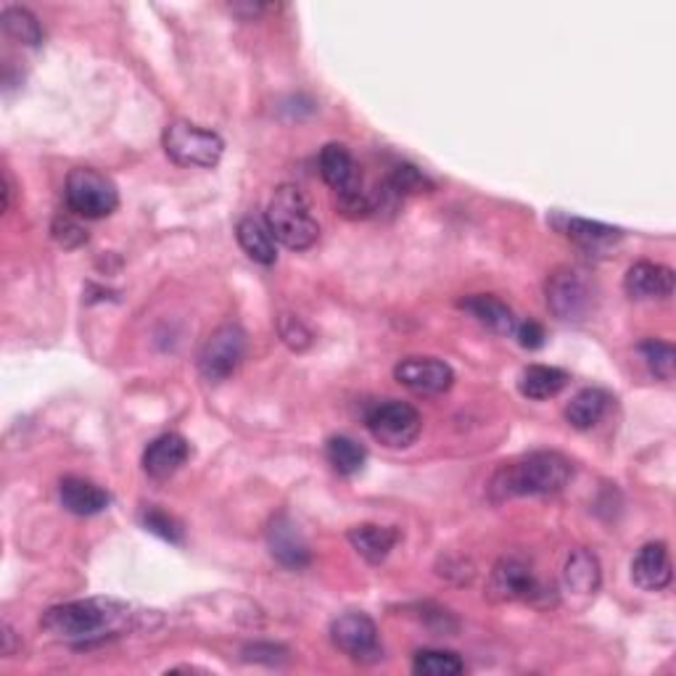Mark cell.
<instances>
[{"instance_id": "1", "label": "cell", "mask_w": 676, "mask_h": 676, "mask_svg": "<svg viewBox=\"0 0 676 676\" xmlns=\"http://www.w3.org/2000/svg\"><path fill=\"white\" fill-rule=\"evenodd\" d=\"M141 621V613L114 597H88V600L64 602L43 616L41 627L54 640L69 645H93L109 636H120Z\"/></svg>"}, {"instance_id": "2", "label": "cell", "mask_w": 676, "mask_h": 676, "mask_svg": "<svg viewBox=\"0 0 676 676\" xmlns=\"http://www.w3.org/2000/svg\"><path fill=\"white\" fill-rule=\"evenodd\" d=\"M570 481V463L561 452H534L523 461L502 465L491 478V497L495 502L513 500V497H544L557 495Z\"/></svg>"}, {"instance_id": "3", "label": "cell", "mask_w": 676, "mask_h": 676, "mask_svg": "<svg viewBox=\"0 0 676 676\" xmlns=\"http://www.w3.org/2000/svg\"><path fill=\"white\" fill-rule=\"evenodd\" d=\"M265 220L273 239L291 252H304L320 239V225L312 217L310 201L297 186H280L275 190Z\"/></svg>"}, {"instance_id": "4", "label": "cell", "mask_w": 676, "mask_h": 676, "mask_svg": "<svg viewBox=\"0 0 676 676\" xmlns=\"http://www.w3.org/2000/svg\"><path fill=\"white\" fill-rule=\"evenodd\" d=\"M164 154L173 159L177 167H196L212 169L220 164L225 154V141L214 130L199 128L188 120H175L164 128L162 135Z\"/></svg>"}, {"instance_id": "5", "label": "cell", "mask_w": 676, "mask_h": 676, "mask_svg": "<svg viewBox=\"0 0 676 676\" xmlns=\"http://www.w3.org/2000/svg\"><path fill=\"white\" fill-rule=\"evenodd\" d=\"M64 199L71 214L82 220H103L120 207V190L107 175L93 167H75L67 175Z\"/></svg>"}, {"instance_id": "6", "label": "cell", "mask_w": 676, "mask_h": 676, "mask_svg": "<svg viewBox=\"0 0 676 676\" xmlns=\"http://www.w3.org/2000/svg\"><path fill=\"white\" fill-rule=\"evenodd\" d=\"M367 431L373 433L378 444L386 450H407L418 442L423 431V418L412 405L399 402V399H386L373 407L365 418Z\"/></svg>"}, {"instance_id": "7", "label": "cell", "mask_w": 676, "mask_h": 676, "mask_svg": "<svg viewBox=\"0 0 676 676\" xmlns=\"http://www.w3.org/2000/svg\"><path fill=\"white\" fill-rule=\"evenodd\" d=\"M246 354V333L241 325H220L212 336L207 339L199 354V370L209 384H222L239 370Z\"/></svg>"}, {"instance_id": "8", "label": "cell", "mask_w": 676, "mask_h": 676, "mask_svg": "<svg viewBox=\"0 0 676 676\" xmlns=\"http://www.w3.org/2000/svg\"><path fill=\"white\" fill-rule=\"evenodd\" d=\"M547 307L555 318L566 323H579L592 310V288L584 273L574 267H561L547 280Z\"/></svg>"}, {"instance_id": "9", "label": "cell", "mask_w": 676, "mask_h": 676, "mask_svg": "<svg viewBox=\"0 0 676 676\" xmlns=\"http://www.w3.org/2000/svg\"><path fill=\"white\" fill-rule=\"evenodd\" d=\"M331 642L352 661L373 663L384 655L378 627L365 613H344L331 623Z\"/></svg>"}, {"instance_id": "10", "label": "cell", "mask_w": 676, "mask_h": 676, "mask_svg": "<svg viewBox=\"0 0 676 676\" xmlns=\"http://www.w3.org/2000/svg\"><path fill=\"white\" fill-rule=\"evenodd\" d=\"M394 378L405 389L425 394V397H436V394L450 391L455 386V370L436 357H405L394 367Z\"/></svg>"}, {"instance_id": "11", "label": "cell", "mask_w": 676, "mask_h": 676, "mask_svg": "<svg viewBox=\"0 0 676 676\" xmlns=\"http://www.w3.org/2000/svg\"><path fill=\"white\" fill-rule=\"evenodd\" d=\"M487 595L497 602L534 600L540 595V581L527 563H521L518 557H502L491 570Z\"/></svg>"}, {"instance_id": "12", "label": "cell", "mask_w": 676, "mask_h": 676, "mask_svg": "<svg viewBox=\"0 0 676 676\" xmlns=\"http://www.w3.org/2000/svg\"><path fill=\"white\" fill-rule=\"evenodd\" d=\"M267 547H270V555L280 563V566L291 570L310 566L312 561L310 544H307L304 534H301L297 523H293L288 516L273 518L270 529H267Z\"/></svg>"}, {"instance_id": "13", "label": "cell", "mask_w": 676, "mask_h": 676, "mask_svg": "<svg viewBox=\"0 0 676 676\" xmlns=\"http://www.w3.org/2000/svg\"><path fill=\"white\" fill-rule=\"evenodd\" d=\"M190 457V444L180 433H162L143 452V470L156 481L173 478Z\"/></svg>"}, {"instance_id": "14", "label": "cell", "mask_w": 676, "mask_h": 676, "mask_svg": "<svg viewBox=\"0 0 676 676\" xmlns=\"http://www.w3.org/2000/svg\"><path fill=\"white\" fill-rule=\"evenodd\" d=\"M623 288L636 301H663L674 293V270L655 262H636L627 270Z\"/></svg>"}, {"instance_id": "15", "label": "cell", "mask_w": 676, "mask_h": 676, "mask_svg": "<svg viewBox=\"0 0 676 676\" xmlns=\"http://www.w3.org/2000/svg\"><path fill=\"white\" fill-rule=\"evenodd\" d=\"M632 581L645 592H661L672 584V557L663 542H650L632 561Z\"/></svg>"}, {"instance_id": "16", "label": "cell", "mask_w": 676, "mask_h": 676, "mask_svg": "<svg viewBox=\"0 0 676 676\" xmlns=\"http://www.w3.org/2000/svg\"><path fill=\"white\" fill-rule=\"evenodd\" d=\"M602 581V570L600 561H597L595 553L589 550H574L568 555L566 568H563V589L570 597H581V600H589V597L597 595Z\"/></svg>"}, {"instance_id": "17", "label": "cell", "mask_w": 676, "mask_h": 676, "mask_svg": "<svg viewBox=\"0 0 676 676\" xmlns=\"http://www.w3.org/2000/svg\"><path fill=\"white\" fill-rule=\"evenodd\" d=\"M58 497H62V505L71 516H98L103 513L111 502L109 491H103L101 487H96L93 481H85V478L77 476L64 478L62 487H58Z\"/></svg>"}, {"instance_id": "18", "label": "cell", "mask_w": 676, "mask_h": 676, "mask_svg": "<svg viewBox=\"0 0 676 676\" xmlns=\"http://www.w3.org/2000/svg\"><path fill=\"white\" fill-rule=\"evenodd\" d=\"M350 542L357 550V555L370 566H378L386 557L391 555V550L397 547L399 531L394 527H376V523H363V527L350 529Z\"/></svg>"}, {"instance_id": "19", "label": "cell", "mask_w": 676, "mask_h": 676, "mask_svg": "<svg viewBox=\"0 0 676 676\" xmlns=\"http://www.w3.org/2000/svg\"><path fill=\"white\" fill-rule=\"evenodd\" d=\"M320 175H323V180L336 190V193L359 182L354 156L350 154V148L341 146V143H328V146L320 151Z\"/></svg>"}, {"instance_id": "20", "label": "cell", "mask_w": 676, "mask_h": 676, "mask_svg": "<svg viewBox=\"0 0 676 676\" xmlns=\"http://www.w3.org/2000/svg\"><path fill=\"white\" fill-rule=\"evenodd\" d=\"M239 233V244L246 252L248 259H254L257 265L270 267L278 262V248H275V239L270 233V228L265 222H259L257 217H244L235 228Z\"/></svg>"}, {"instance_id": "21", "label": "cell", "mask_w": 676, "mask_h": 676, "mask_svg": "<svg viewBox=\"0 0 676 676\" xmlns=\"http://www.w3.org/2000/svg\"><path fill=\"white\" fill-rule=\"evenodd\" d=\"M461 307L465 312H470L481 325L491 328L495 333H502V336H510L516 333V314L510 310L505 301L497 297H489V293H476V297H468L461 301Z\"/></svg>"}, {"instance_id": "22", "label": "cell", "mask_w": 676, "mask_h": 676, "mask_svg": "<svg viewBox=\"0 0 676 676\" xmlns=\"http://www.w3.org/2000/svg\"><path fill=\"white\" fill-rule=\"evenodd\" d=\"M566 386L568 373L553 365H529L527 370L521 373V378H518V389H521L523 397L536 399V402L557 397Z\"/></svg>"}, {"instance_id": "23", "label": "cell", "mask_w": 676, "mask_h": 676, "mask_svg": "<svg viewBox=\"0 0 676 676\" xmlns=\"http://www.w3.org/2000/svg\"><path fill=\"white\" fill-rule=\"evenodd\" d=\"M613 399H610L608 391L602 389H581L570 399L566 407V420L574 425L576 431H589L606 418L608 407Z\"/></svg>"}, {"instance_id": "24", "label": "cell", "mask_w": 676, "mask_h": 676, "mask_svg": "<svg viewBox=\"0 0 676 676\" xmlns=\"http://www.w3.org/2000/svg\"><path fill=\"white\" fill-rule=\"evenodd\" d=\"M563 233H566L574 244H579L581 248H592V252L621 241L619 228L602 225V222H592V220H579V217H566V222H563Z\"/></svg>"}, {"instance_id": "25", "label": "cell", "mask_w": 676, "mask_h": 676, "mask_svg": "<svg viewBox=\"0 0 676 676\" xmlns=\"http://www.w3.org/2000/svg\"><path fill=\"white\" fill-rule=\"evenodd\" d=\"M325 457L339 476H354L365 468L367 452L350 436H333L325 444Z\"/></svg>"}, {"instance_id": "26", "label": "cell", "mask_w": 676, "mask_h": 676, "mask_svg": "<svg viewBox=\"0 0 676 676\" xmlns=\"http://www.w3.org/2000/svg\"><path fill=\"white\" fill-rule=\"evenodd\" d=\"M3 30L22 45H41L43 43V27L32 11L22 9V5H9L3 9Z\"/></svg>"}, {"instance_id": "27", "label": "cell", "mask_w": 676, "mask_h": 676, "mask_svg": "<svg viewBox=\"0 0 676 676\" xmlns=\"http://www.w3.org/2000/svg\"><path fill=\"white\" fill-rule=\"evenodd\" d=\"M412 672L423 676H457L465 672V663L450 650H420L412 658Z\"/></svg>"}, {"instance_id": "28", "label": "cell", "mask_w": 676, "mask_h": 676, "mask_svg": "<svg viewBox=\"0 0 676 676\" xmlns=\"http://www.w3.org/2000/svg\"><path fill=\"white\" fill-rule=\"evenodd\" d=\"M640 354L655 378H661V380L674 378L676 352L672 344H666V341H658V339H647L640 344Z\"/></svg>"}, {"instance_id": "29", "label": "cell", "mask_w": 676, "mask_h": 676, "mask_svg": "<svg viewBox=\"0 0 676 676\" xmlns=\"http://www.w3.org/2000/svg\"><path fill=\"white\" fill-rule=\"evenodd\" d=\"M336 209L350 220H365V217L376 214V196L373 190H365L363 180L357 186L336 193Z\"/></svg>"}, {"instance_id": "30", "label": "cell", "mask_w": 676, "mask_h": 676, "mask_svg": "<svg viewBox=\"0 0 676 676\" xmlns=\"http://www.w3.org/2000/svg\"><path fill=\"white\" fill-rule=\"evenodd\" d=\"M384 186L389 188L391 193L397 196V199H405V196L423 193V190H431L429 177L420 173L418 167H412V164H397V167L391 169V175L386 177Z\"/></svg>"}, {"instance_id": "31", "label": "cell", "mask_w": 676, "mask_h": 676, "mask_svg": "<svg viewBox=\"0 0 676 676\" xmlns=\"http://www.w3.org/2000/svg\"><path fill=\"white\" fill-rule=\"evenodd\" d=\"M141 523L143 529L151 531V534L162 536L164 542H173V544H182V527L175 521L173 516H167L164 510L148 508L141 513Z\"/></svg>"}, {"instance_id": "32", "label": "cell", "mask_w": 676, "mask_h": 676, "mask_svg": "<svg viewBox=\"0 0 676 676\" xmlns=\"http://www.w3.org/2000/svg\"><path fill=\"white\" fill-rule=\"evenodd\" d=\"M278 333L288 350H293V352H304L307 346L312 344L310 328L301 323L299 318H293V314H284V318L278 320Z\"/></svg>"}, {"instance_id": "33", "label": "cell", "mask_w": 676, "mask_h": 676, "mask_svg": "<svg viewBox=\"0 0 676 676\" xmlns=\"http://www.w3.org/2000/svg\"><path fill=\"white\" fill-rule=\"evenodd\" d=\"M51 233L64 248H77L82 244H88V233H85L82 225H77L71 217H56L54 225H51Z\"/></svg>"}, {"instance_id": "34", "label": "cell", "mask_w": 676, "mask_h": 676, "mask_svg": "<svg viewBox=\"0 0 676 676\" xmlns=\"http://www.w3.org/2000/svg\"><path fill=\"white\" fill-rule=\"evenodd\" d=\"M516 336H518V344H521L523 350H542L544 339H547V336H544V328L540 323H534V320L518 325Z\"/></svg>"}, {"instance_id": "35", "label": "cell", "mask_w": 676, "mask_h": 676, "mask_svg": "<svg viewBox=\"0 0 676 676\" xmlns=\"http://www.w3.org/2000/svg\"><path fill=\"white\" fill-rule=\"evenodd\" d=\"M3 655H14V629L3 623Z\"/></svg>"}]
</instances>
